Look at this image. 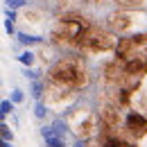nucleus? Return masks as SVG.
Wrapping results in <instances>:
<instances>
[{
    "label": "nucleus",
    "mask_w": 147,
    "mask_h": 147,
    "mask_svg": "<svg viewBox=\"0 0 147 147\" xmlns=\"http://www.w3.org/2000/svg\"><path fill=\"white\" fill-rule=\"evenodd\" d=\"M102 147H134V145L127 143V140H122V138H118V136H111V138H107L102 143Z\"/></svg>",
    "instance_id": "nucleus-8"
},
{
    "label": "nucleus",
    "mask_w": 147,
    "mask_h": 147,
    "mask_svg": "<svg viewBox=\"0 0 147 147\" xmlns=\"http://www.w3.org/2000/svg\"><path fill=\"white\" fill-rule=\"evenodd\" d=\"M9 113H14V102H11V100H2V102H0V115H2V120H5Z\"/></svg>",
    "instance_id": "nucleus-9"
},
{
    "label": "nucleus",
    "mask_w": 147,
    "mask_h": 147,
    "mask_svg": "<svg viewBox=\"0 0 147 147\" xmlns=\"http://www.w3.org/2000/svg\"><path fill=\"white\" fill-rule=\"evenodd\" d=\"M52 127H55L61 136H66V122H63V120H55V122H52Z\"/></svg>",
    "instance_id": "nucleus-15"
},
{
    "label": "nucleus",
    "mask_w": 147,
    "mask_h": 147,
    "mask_svg": "<svg viewBox=\"0 0 147 147\" xmlns=\"http://www.w3.org/2000/svg\"><path fill=\"white\" fill-rule=\"evenodd\" d=\"M34 115H36L38 120H45V118H48V107H45L43 102H38L36 109H34Z\"/></svg>",
    "instance_id": "nucleus-12"
},
{
    "label": "nucleus",
    "mask_w": 147,
    "mask_h": 147,
    "mask_svg": "<svg viewBox=\"0 0 147 147\" xmlns=\"http://www.w3.org/2000/svg\"><path fill=\"white\" fill-rule=\"evenodd\" d=\"M120 9H138L145 5V0H113Z\"/></svg>",
    "instance_id": "nucleus-7"
},
{
    "label": "nucleus",
    "mask_w": 147,
    "mask_h": 147,
    "mask_svg": "<svg viewBox=\"0 0 147 147\" xmlns=\"http://www.w3.org/2000/svg\"><path fill=\"white\" fill-rule=\"evenodd\" d=\"M2 147H11V143H7V140H2Z\"/></svg>",
    "instance_id": "nucleus-19"
},
{
    "label": "nucleus",
    "mask_w": 147,
    "mask_h": 147,
    "mask_svg": "<svg viewBox=\"0 0 147 147\" xmlns=\"http://www.w3.org/2000/svg\"><path fill=\"white\" fill-rule=\"evenodd\" d=\"M48 77H50L52 84L73 88V91L84 88L86 82H88V73H86L84 61L79 57H63V59H59L55 66L48 70Z\"/></svg>",
    "instance_id": "nucleus-1"
},
{
    "label": "nucleus",
    "mask_w": 147,
    "mask_h": 147,
    "mask_svg": "<svg viewBox=\"0 0 147 147\" xmlns=\"http://www.w3.org/2000/svg\"><path fill=\"white\" fill-rule=\"evenodd\" d=\"M136 11L134 9H118L109 16V30L113 34H125L136 27Z\"/></svg>",
    "instance_id": "nucleus-4"
},
{
    "label": "nucleus",
    "mask_w": 147,
    "mask_h": 147,
    "mask_svg": "<svg viewBox=\"0 0 147 147\" xmlns=\"http://www.w3.org/2000/svg\"><path fill=\"white\" fill-rule=\"evenodd\" d=\"M41 136L45 140V147H66V136H61L52 125H43L41 127Z\"/></svg>",
    "instance_id": "nucleus-6"
},
{
    "label": "nucleus",
    "mask_w": 147,
    "mask_h": 147,
    "mask_svg": "<svg viewBox=\"0 0 147 147\" xmlns=\"http://www.w3.org/2000/svg\"><path fill=\"white\" fill-rule=\"evenodd\" d=\"M11 7H23V0H7Z\"/></svg>",
    "instance_id": "nucleus-17"
},
{
    "label": "nucleus",
    "mask_w": 147,
    "mask_h": 147,
    "mask_svg": "<svg viewBox=\"0 0 147 147\" xmlns=\"http://www.w3.org/2000/svg\"><path fill=\"white\" fill-rule=\"evenodd\" d=\"M118 43H120V38L115 36L111 30H102V27L91 25V30H88V32L84 34V38H82L79 52H84V55H102V52L115 50Z\"/></svg>",
    "instance_id": "nucleus-3"
},
{
    "label": "nucleus",
    "mask_w": 147,
    "mask_h": 147,
    "mask_svg": "<svg viewBox=\"0 0 147 147\" xmlns=\"http://www.w3.org/2000/svg\"><path fill=\"white\" fill-rule=\"evenodd\" d=\"M23 100H25V97H23V91H20V88H14V91H11V102H14V104H20Z\"/></svg>",
    "instance_id": "nucleus-14"
},
{
    "label": "nucleus",
    "mask_w": 147,
    "mask_h": 147,
    "mask_svg": "<svg viewBox=\"0 0 147 147\" xmlns=\"http://www.w3.org/2000/svg\"><path fill=\"white\" fill-rule=\"evenodd\" d=\"M125 129H127L134 138L140 140V138L147 136V118L140 111H129L127 115H125Z\"/></svg>",
    "instance_id": "nucleus-5"
},
{
    "label": "nucleus",
    "mask_w": 147,
    "mask_h": 147,
    "mask_svg": "<svg viewBox=\"0 0 147 147\" xmlns=\"http://www.w3.org/2000/svg\"><path fill=\"white\" fill-rule=\"evenodd\" d=\"M88 30H91L88 18H84L79 14H66V16H61L55 23V27H52V41L59 43V45H68V48L79 50L82 38H84V34Z\"/></svg>",
    "instance_id": "nucleus-2"
},
{
    "label": "nucleus",
    "mask_w": 147,
    "mask_h": 147,
    "mask_svg": "<svg viewBox=\"0 0 147 147\" xmlns=\"http://www.w3.org/2000/svg\"><path fill=\"white\" fill-rule=\"evenodd\" d=\"M73 147H86V143H82V140H77V143H75Z\"/></svg>",
    "instance_id": "nucleus-18"
},
{
    "label": "nucleus",
    "mask_w": 147,
    "mask_h": 147,
    "mask_svg": "<svg viewBox=\"0 0 147 147\" xmlns=\"http://www.w3.org/2000/svg\"><path fill=\"white\" fill-rule=\"evenodd\" d=\"M43 93H48V88H43V84H41V82H34V84H32V95L36 97L38 102H41V97H43Z\"/></svg>",
    "instance_id": "nucleus-11"
},
{
    "label": "nucleus",
    "mask_w": 147,
    "mask_h": 147,
    "mask_svg": "<svg viewBox=\"0 0 147 147\" xmlns=\"http://www.w3.org/2000/svg\"><path fill=\"white\" fill-rule=\"evenodd\" d=\"M0 134H2V140H7V143H11L14 140V131L9 129V125L2 120V125H0Z\"/></svg>",
    "instance_id": "nucleus-10"
},
{
    "label": "nucleus",
    "mask_w": 147,
    "mask_h": 147,
    "mask_svg": "<svg viewBox=\"0 0 147 147\" xmlns=\"http://www.w3.org/2000/svg\"><path fill=\"white\" fill-rule=\"evenodd\" d=\"M20 41H23L25 45H34V43H38V38H36V36H25V34L20 36Z\"/></svg>",
    "instance_id": "nucleus-16"
},
{
    "label": "nucleus",
    "mask_w": 147,
    "mask_h": 147,
    "mask_svg": "<svg viewBox=\"0 0 147 147\" xmlns=\"http://www.w3.org/2000/svg\"><path fill=\"white\" fill-rule=\"evenodd\" d=\"M18 61L25 63V66H32V63H34V55H32V52H23V55L18 57Z\"/></svg>",
    "instance_id": "nucleus-13"
}]
</instances>
